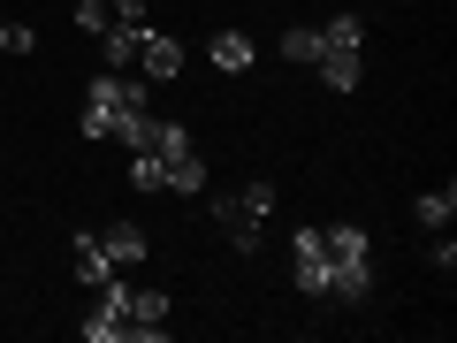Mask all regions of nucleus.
<instances>
[{"label":"nucleus","instance_id":"nucleus-6","mask_svg":"<svg viewBox=\"0 0 457 343\" xmlns=\"http://www.w3.org/2000/svg\"><path fill=\"white\" fill-rule=\"evenodd\" d=\"M77 282L84 290L114 282V260H107V245H99V229H77Z\"/></svg>","mask_w":457,"mask_h":343},{"label":"nucleus","instance_id":"nucleus-18","mask_svg":"<svg viewBox=\"0 0 457 343\" xmlns=\"http://www.w3.org/2000/svg\"><path fill=\"white\" fill-rule=\"evenodd\" d=\"M107 23H114V8H107V0H77V31H107Z\"/></svg>","mask_w":457,"mask_h":343},{"label":"nucleus","instance_id":"nucleus-21","mask_svg":"<svg viewBox=\"0 0 457 343\" xmlns=\"http://www.w3.org/2000/svg\"><path fill=\"white\" fill-rule=\"evenodd\" d=\"M427 260H435V267H442V275H450V267H457V245H450V229H442L435 245H427Z\"/></svg>","mask_w":457,"mask_h":343},{"label":"nucleus","instance_id":"nucleus-12","mask_svg":"<svg viewBox=\"0 0 457 343\" xmlns=\"http://www.w3.org/2000/svg\"><path fill=\"white\" fill-rule=\"evenodd\" d=\"M366 46V23L359 16H328L320 23V54H359Z\"/></svg>","mask_w":457,"mask_h":343},{"label":"nucleus","instance_id":"nucleus-13","mask_svg":"<svg viewBox=\"0 0 457 343\" xmlns=\"http://www.w3.org/2000/svg\"><path fill=\"white\" fill-rule=\"evenodd\" d=\"M411 213H420V229H450V213H457V183L420 191V198H411Z\"/></svg>","mask_w":457,"mask_h":343},{"label":"nucleus","instance_id":"nucleus-5","mask_svg":"<svg viewBox=\"0 0 457 343\" xmlns=\"http://www.w3.org/2000/svg\"><path fill=\"white\" fill-rule=\"evenodd\" d=\"M130 336L161 343L168 336V290H130Z\"/></svg>","mask_w":457,"mask_h":343},{"label":"nucleus","instance_id":"nucleus-20","mask_svg":"<svg viewBox=\"0 0 457 343\" xmlns=\"http://www.w3.org/2000/svg\"><path fill=\"white\" fill-rule=\"evenodd\" d=\"M107 8H114V23H130V31H145V16H153L145 0H107Z\"/></svg>","mask_w":457,"mask_h":343},{"label":"nucleus","instance_id":"nucleus-7","mask_svg":"<svg viewBox=\"0 0 457 343\" xmlns=\"http://www.w3.org/2000/svg\"><path fill=\"white\" fill-rule=\"evenodd\" d=\"M320 245H328V260H374V237H366L359 222H328Z\"/></svg>","mask_w":457,"mask_h":343},{"label":"nucleus","instance_id":"nucleus-4","mask_svg":"<svg viewBox=\"0 0 457 343\" xmlns=\"http://www.w3.org/2000/svg\"><path fill=\"white\" fill-rule=\"evenodd\" d=\"M137 69H145V84H168V77H183V38H168V31H145V38H137Z\"/></svg>","mask_w":457,"mask_h":343},{"label":"nucleus","instance_id":"nucleus-19","mask_svg":"<svg viewBox=\"0 0 457 343\" xmlns=\"http://www.w3.org/2000/svg\"><path fill=\"white\" fill-rule=\"evenodd\" d=\"M31 46H38L31 23H0V54H31Z\"/></svg>","mask_w":457,"mask_h":343},{"label":"nucleus","instance_id":"nucleus-11","mask_svg":"<svg viewBox=\"0 0 457 343\" xmlns=\"http://www.w3.org/2000/svg\"><path fill=\"white\" fill-rule=\"evenodd\" d=\"M320 84H328V92H359L366 62H359V54H320Z\"/></svg>","mask_w":457,"mask_h":343},{"label":"nucleus","instance_id":"nucleus-1","mask_svg":"<svg viewBox=\"0 0 457 343\" xmlns=\"http://www.w3.org/2000/svg\"><path fill=\"white\" fill-rule=\"evenodd\" d=\"M206 213L221 222V237H228L237 252H260V229H267V222L245 206V191H213V198H206Z\"/></svg>","mask_w":457,"mask_h":343},{"label":"nucleus","instance_id":"nucleus-9","mask_svg":"<svg viewBox=\"0 0 457 343\" xmlns=\"http://www.w3.org/2000/svg\"><path fill=\"white\" fill-rule=\"evenodd\" d=\"M137 38H145V31L107 23V31H99V62H107V69H137Z\"/></svg>","mask_w":457,"mask_h":343},{"label":"nucleus","instance_id":"nucleus-14","mask_svg":"<svg viewBox=\"0 0 457 343\" xmlns=\"http://www.w3.org/2000/svg\"><path fill=\"white\" fill-rule=\"evenodd\" d=\"M168 191L198 198V191H206V161H198V153H183V161H168Z\"/></svg>","mask_w":457,"mask_h":343},{"label":"nucleus","instance_id":"nucleus-17","mask_svg":"<svg viewBox=\"0 0 457 343\" xmlns=\"http://www.w3.org/2000/svg\"><path fill=\"white\" fill-rule=\"evenodd\" d=\"M153 153H161V161H183V153H191V130L161 114V146H153Z\"/></svg>","mask_w":457,"mask_h":343},{"label":"nucleus","instance_id":"nucleus-2","mask_svg":"<svg viewBox=\"0 0 457 343\" xmlns=\"http://www.w3.org/2000/svg\"><path fill=\"white\" fill-rule=\"evenodd\" d=\"M84 343H130V290L122 282H99V305L84 321Z\"/></svg>","mask_w":457,"mask_h":343},{"label":"nucleus","instance_id":"nucleus-15","mask_svg":"<svg viewBox=\"0 0 457 343\" xmlns=\"http://www.w3.org/2000/svg\"><path fill=\"white\" fill-rule=\"evenodd\" d=\"M130 191H168V161L161 153H130Z\"/></svg>","mask_w":457,"mask_h":343},{"label":"nucleus","instance_id":"nucleus-16","mask_svg":"<svg viewBox=\"0 0 457 343\" xmlns=\"http://www.w3.org/2000/svg\"><path fill=\"white\" fill-rule=\"evenodd\" d=\"M282 62H320V31L312 23H290L282 31Z\"/></svg>","mask_w":457,"mask_h":343},{"label":"nucleus","instance_id":"nucleus-3","mask_svg":"<svg viewBox=\"0 0 457 343\" xmlns=\"http://www.w3.org/2000/svg\"><path fill=\"white\" fill-rule=\"evenodd\" d=\"M84 107H107V114H130V107H145V77H122V69H107V77H92Z\"/></svg>","mask_w":457,"mask_h":343},{"label":"nucleus","instance_id":"nucleus-10","mask_svg":"<svg viewBox=\"0 0 457 343\" xmlns=\"http://www.w3.org/2000/svg\"><path fill=\"white\" fill-rule=\"evenodd\" d=\"M206 62H213V69H252L260 54H252L245 31H213V38H206Z\"/></svg>","mask_w":457,"mask_h":343},{"label":"nucleus","instance_id":"nucleus-8","mask_svg":"<svg viewBox=\"0 0 457 343\" xmlns=\"http://www.w3.org/2000/svg\"><path fill=\"white\" fill-rule=\"evenodd\" d=\"M99 245H107L114 267H130V260H145V229H137V222H107V229H99Z\"/></svg>","mask_w":457,"mask_h":343}]
</instances>
